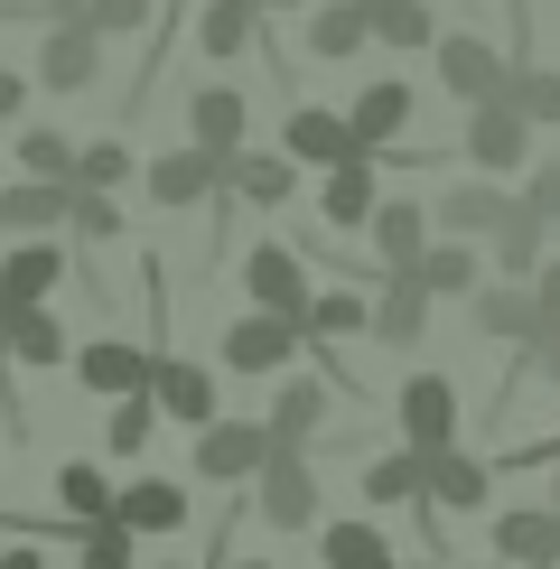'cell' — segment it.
<instances>
[{
    "label": "cell",
    "instance_id": "6da1fadb",
    "mask_svg": "<svg viewBox=\"0 0 560 569\" xmlns=\"http://www.w3.org/2000/svg\"><path fill=\"white\" fill-rule=\"evenodd\" d=\"M252 513H262L271 532H318L327 523V495H318L309 448H271V467L252 477Z\"/></svg>",
    "mask_w": 560,
    "mask_h": 569
},
{
    "label": "cell",
    "instance_id": "7a4b0ae2",
    "mask_svg": "<svg viewBox=\"0 0 560 569\" xmlns=\"http://www.w3.org/2000/svg\"><path fill=\"white\" fill-rule=\"evenodd\" d=\"M392 420H402V448L411 458H439V448H467L458 439V383L439 365L402 373V392H392Z\"/></svg>",
    "mask_w": 560,
    "mask_h": 569
},
{
    "label": "cell",
    "instance_id": "3957f363",
    "mask_svg": "<svg viewBox=\"0 0 560 569\" xmlns=\"http://www.w3.org/2000/svg\"><path fill=\"white\" fill-rule=\"evenodd\" d=\"M271 467V430L262 420H206L197 439H187V477L197 486H252Z\"/></svg>",
    "mask_w": 560,
    "mask_h": 569
},
{
    "label": "cell",
    "instance_id": "277c9868",
    "mask_svg": "<svg viewBox=\"0 0 560 569\" xmlns=\"http://www.w3.org/2000/svg\"><path fill=\"white\" fill-rule=\"evenodd\" d=\"M458 159H467V169H486V178H523V169H532V122L504 103V93H496V103H467Z\"/></svg>",
    "mask_w": 560,
    "mask_h": 569
},
{
    "label": "cell",
    "instance_id": "5b68a950",
    "mask_svg": "<svg viewBox=\"0 0 560 569\" xmlns=\"http://www.w3.org/2000/svg\"><path fill=\"white\" fill-rule=\"evenodd\" d=\"M224 365L233 373H262V383H280V373H299V355H309V337H299L290 318H262V308H243V318L224 327Z\"/></svg>",
    "mask_w": 560,
    "mask_h": 569
},
{
    "label": "cell",
    "instance_id": "8992f818",
    "mask_svg": "<svg viewBox=\"0 0 560 569\" xmlns=\"http://www.w3.org/2000/svg\"><path fill=\"white\" fill-rule=\"evenodd\" d=\"M430 66H439V84H449L458 103H496L513 84V57H496V38H477V29H439Z\"/></svg>",
    "mask_w": 560,
    "mask_h": 569
},
{
    "label": "cell",
    "instance_id": "52a82bcc",
    "mask_svg": "<svg viewBox=\"0 0 560 569\" xmlns=\"http://www.w3.org/2000/svg\"><path fill=\"white\" fill-rule=\"evenodd\" d=\"M66 365H76V383H84L93 401H131V392H150L159 346H131L122 327H112V337H84L76 355H66Z\"/></svg>",
    "mask_w": 560,
    "mask_h": 569
},
{
    "label": "cell",
    "instance_id": "ba28073f",
    "mask_svg": "<svg viewBox=\"0 0 560 569\" xmlns=\"http://www.w3.org/2000/svg\"><path fill=\"white\" fill-rule=\"evenodd\" d=\"M411 122H420V93L402 76H373V84H356V103H346V140H356L364 159L392 150V140H411Z\"/></svg>",
    "mask_w": 560,
    "mask_h": 569
},
{
    "label": "cell",
    "instance_id": "9c48e42d",
    "mask_svg": "<svg viewBox=\"0 0 560 569\" xmlns=\"http://www.w3.org/2000/svg\"><path fill=\"white\" fill-rule=\"evenodd\" d=\"M309 290H318V280L299 271V243H252V252H243V299L262 308V318H290V327H299Z\"/></svg>",
    "mask_w": 560,
    "mask_h": 569
},
{
    "label": "cell",
    "instance_id": "30bf717a",
    "mask_svg": "<svg viewBox=\"0 0 560 569\" xmlns=\"http://www.w3.org/2000/svg\"><path fill=\"white\" fill-rule=\"evenodd\" d=\"M420 505L430 513H486L496 505V467L477 448H439V458H420Z\"/></svg>",
    "mask_w": 560,
    "mask_h": 569
},
{
    "label": "cell",
    "instance_id": "8fae6325",
    "mask_svg": "<svg viewBox=\"0 0 560 569\" xmlns=\"http://www.w3.org/2000/svg\"><path fill=\"white\" fill-rule=\"evenodd\" d=\"M187 150H206V159L252 150V93H233V84H197V93H187Z\"/></svg>",
    "mask_w": 560,
    "mask_h": 569
},
{
    "label": "cell",
    "instance_id": "7c38bea8",
    "mask_svg": "<svg viewBox=\"0 0 560 569\" xmlns=\"http://www.w3.org/2000/svg\"><path fill=\"white\" fill-rule=\"evenodd\" d=\"M29 84H47V93H93L103 84V38H84L76 19H47L38 29V76Z\"/></svg>",
    "mask_w": 560,
    "mask_h": 569
},
{
    "label": "cell",
    "instance_id": "4fadbf2b",
    "mask_svg": "<svg viewBox=\"0 0 560 569\" xmlns=\"http://www.w3.org/2000/svg\"><path fill=\"white\" fill-rule=\"evenodd\" d=\"M187 486L178 477H122V495H112V523H122L131 541H169V532H187Z\"/></svg>",
    "mask_w": 560,
    "mask_h": 569
},
{
    "label": "cell",
    "instance_id": "5bb4252c",
    "mask_svg": "<svg viewBox=\"0 0 560 569\" xmlns=\"http://www.w3.org/2000/svg\"><path fill=\"white\" fill-rule=\"evenodd\" d=\"M150 401H159V420H178L187 439H197L206 420H224L216 373H206V365H187V355H159V365H150Z\"/></svg>",
    "mask_w": 560,
    "mask_h": 569
},
{
    "label": "cell",
    "instance_id": "9a60e30c",
    "mask_svg": "<svg viewBox=\"0 0 560 569\" xmlns=\"http://www.w3.org/2000/svg\"><path fill=\"white\" fill-rule=\"evenodd\" d=\"M66 271H76V252L47 233V243H10L0 252V308H47L66 290Z\"/></svg>",
    "mask_w": 560,
    "mask_h": 569
},
{
    "label": "cell",
    "instance_id": "2e32d148",
    "mask_svg": "<svg viewBox=\"0 0 560 569\" xmlns=\"http://www.w3.org/2000/svg\"><path fill=\"white\" fill-rule=\"evenodd\" d=\"M327 420H337V392H327L318 373H280V383H271V411H262L271 448H309Z\"/></svg>",
    "mask_w": 560,
    "mask_h": 569
},
{
    "label": "cell",
    "instance_id": "e0dca14e",
    "mask_svg": "<svg viewBox=\"0 0 560 569\" xmlns=\"http://www.w3.org/2000/svg\"><path fill=\"white\" fill-rule=\"evenodd\" d=\"M66 318H57V299L47 308H0V365H19V373H57L66 365Z\"/></svg>",
    "mask_w": 560,
    "mask_h": 569
},
{
    "label": "cell",
    "instance_id": "ac0fdd59",
    "mask_svg": "<svg viewBox=\"0 0 560 569\" xmlns=\"http://www.w3.org/2000/svg\"><path fill=\"white\" fill-rule=\"evenodd\" d=\"M66 206H76V187H57V178H0V233L10 243L66 233Z\"/></svg>",
    "mask_w": 560,
    "mask_h": 569
},
{
    "label": "cell",
    "instance_id": "d6986e66",
    "mask_svg": "<svg viewBox=\"0 0 560 569\" xmlns=\"http://www.w3.org/2000/svg\"><path fill=\"white\" fill-rule=\"evenodd\" d=\"M364 233H373V271L402 280V271H420V252H430V206L420 197H383Z\"/></svg>",
    "mask_w": 560,
    "mask_h": 569
},
{
    "label": "cell",
    "instance_id": "ffe728a7",
    "mask_svg": "<svg viewBox=\"0 0 560 569\" xmlns=\"http://www.w3.org/2000/svg\"><path fill=\"white\" fill-rule=\"evenodd\" d=\"M504 216H513V187H486V178L439 187V197H430V233H449V243H486Z\"/></svg>",
    "mask_w": 560,
    "mask_h": 569
},
{
    "label": "cell",
    "instance_id": "44dd1931",
    "mask_svg": "<svg viewBox=\"0 0 560 569\" xmlns=\"http://www.w3.org/2000/svg\"><path fill=\"white\" fill-rule=\"evenodd\" d=\"M140 187H150V206H169V216H187V206H206L224 187V159H206V150H159L150 169H140Z\"/></svg>",
    "mask_w": 560,
    "mask_h": 569
},
{
    "label": "cell",
    "instance_id": "7402d4cb",
    "mask_svg": "<svg viewBox=\"0 0 560 569\" xmlns=\"http://www.w3.org/2000/svg\"><path fill=\"white\" fill-rule=\"evenodd\" d=\"M373 178H383V169H373L364 150H346L337 169H318V216L337 224V233H364L373 206H383V187H373Z\"/></svg>",
    "mask_w": 560,
    "mask_h": 569
},
{
    "label": "cell",
    "instance_id": "603a6c76",
    "mask_svg": "<svg viewBox=\"0 0 560 569\" xmlns=\"http://www.w3.org/2000/svg\"><path fill=\"white\" fill-rule=\"evenodd\" d=\"M467 327H477L486 346H513V355H523L532 337H542V308H532L523 280H486V290L467 299Z\"/></svg>",
    "mask_w": 560,
    "mask_h": 569
},
{
    "label": "cell",
    "instance_id": "cb8c5ba5",
    "mask_svg": "<svg viewBox=\"0 0 560 569\" xmlns=\"http://www.w3.org/2000/svg\"><path fill=\"white\" fill-rule=\"evenodd\" d=\"M486 551H496L504 569H551L560 560V513L551 505H513L486 523Z\"/></svg>",
    "mask_w": 560,
    "mask_h": 569
},
{
    "label": "cell",
    "instance_id": "d4e9b609",
    "mask_svg": "<svg viewBox=\"0 0 560 569\" xmlns=\"http://www.w3.org/2000/svg\"><path fill=\"white\" fill-rule=\"evenodd\" d=\"M430 290L402 271V280H373V346H392V355H420V337H430Z\"/></svg>",
    "mask_w": 560,
    "mask_h": 569
},
{
    "label": "cell",
    "instance_id": "484cf974",
    "mask_svg": "<svg viewBox=\"0 0 560 569\" xmlns=\"http://www.w3.org/2000/svg\"><path fill=\"white\" fill-rule=\"evenodd\" d=\"M346 150H356V140H346V112L290 103V122H280V159H290V169H337Z\"/></svg>",
    "mask_w": 560,
    "mask_h": 569
},
{
    "label": "cell",
    "instance_id": "4316f807",
    "mask_svg": "<svg viewBox=\"0 0 560 569\" xmlns=\"http://www.w3.org/2000/svg\"><path fill=\"white\" fill-rule=\"evenodd\" d=\"M224 187H233L243 206H262V216H280V206L299 197V169H290L280 150H233V159H224Z\"/></svg>",
    "mask_w": 560,
    "mask_h": 569
},
{
    "label": "cell",
    "instance_id": "83f0119b",
    "mask_svg": "<svg viewBox=\"0 0 560 569\" xmlns=\"http://www.w3.org/2000/svg\"><path fill=\"white\" fill-rule=\"evenodd\" d=\"M299 337H309V346L373 337V299H364V290H309V308H299Z\"/></svg>",
    "mask_w": 560,
    "mask_h": 569
},
{
    "label": "cell",
    "instance_id": "f1b7e54d",
    "mask_svg": "<svg viewBox=\"0 0 560 569\" xmlns=\"http://www.w3.org/2000/svg\"><path fill=\"white\" fill-rule=\"evenodd\" d=\"M411 280H420L430 299H477V290H486V252H477V243H449V233H439V243L420 252V271H411Z\"/></svg>",
    "mask_w": 560,
    "mask_h": 569
},
{
    "label": "cell",
    "instance_id": "f546056e",
    "mask_svg": "<svg viewBox=\"0 0 560 569\" xmlns=\"http://www.w3.org/2000/svg\"><path fill=\"white\" fill-rule=\"evenodd\" d=\"M299 47H309L318 66H346L364 47V10L356 0H309V29H299Z\"/></svg>",
    "mask_w": 560,
    "mask_h": 569
},
{
    "label": "cell",
    "instance_id": "4dcf8cb0",
    "mask_svg": "<svg viewBox=\"0 0 560 569\" xmlns=\"http://www.w3.org/2000/svg\"><path fill=\"white\" fill-rule=\"evenodd\" d=\"M364 38L420 57V47H439V19H430V0H364Z\"/></svg>",
    "mask_w": 560,
    "mask_h": 569
},
{
    "label": "cell",
    "instance_id": "1f68e13d",
    "mask_svg": "<svg viewBox=\"0 0 560 569\" xmlns=\"http://www.w3.org/2000/svg\"><path fill=\"white\" fill-rule=\"evenodd\" d=\"M197 47H206V57H243V47H262V10H252V0H206V10H197Z\"/></svg>",
    "mask_w": 560,
    "mask_h": 569
},
{
    "label": "cell",
    "instance_id": "d6a6232c",
    "mask_svg": "<svg viewBox=\"0 0 560 569\" xmlns=\"http://www.w3.org/2000/svg\"><path fill=\"white\" fill-rule=\"evenodd\" d=\"M318 560L327 569H402L392 541H383V523H318Z\"/></svg>",
    "mask_w": 560,
    "mask_h": 569
},
{
    "label": "cell",
    "instance_id": "836d02e7",
    "mask_svg": "<svg viewBox=\"0 0 560 569\" xmlns=\"http://www.w3.org/2000/svg\"><path fill=\"white\" fill-rule=\"evenodd\" d=\"M112 495H122V486H112L93 458H66V467H57V505H66V523H103Z\"/></svg>",
    "mask_w": 560,
    "mask_h": 569
},
{
    "label": "cell",
    "instance_id": "e575fe53",
    "mask_svg": "<svg viewBox=\"0 0 560 569\" xmlns=\"http://www.w3.org/2000/svg\"><path fill=\"white\" fill-rule=\"evenodd\" d=\"M486 243H496V280H532V271H542V252H551V233L532 224L523 206H513V216H504L496 233H486Z\"/></svg>",
    "mask_w": 560,
    "mask_h": 569
},
{
    "label": "cell",
    "instance_id": "d590c367",
    "mask_svg": "<svg viewBox=\"0 0 560 569\" xmlns=\"http://www.w3.org/2000/svg\"><path fill=\"white\" fill-rule=\"evenodd\" d=\"M19 169H29V178H57V187H76V140H66L57 122H29V131H19Z\"/></svg>",
    "mask_w": 560,
    "mask_h": 569
},
{
    "label": "cell",
    "instance_id": "8d00e7d4",
    "mask_svg": "<svg viewBox=\"0 0 560 569\" xmlns=\"http://www.w3.org/2000/svg\"><path fill=\"white\" fill-rule=\"evenodd\" d=\"M504 103L523 112L532 131H560V66H513V84H504Z\"/></svg>",
    "mask_w": 560,
    "mask_h": 569
},
{
    "label": "cell",
    "instance_id": "74e56055",
    "mask_svg": "<svg viewBox=\"0 0 560 569\" xmlns=\"http://www.w3.org/2000/svg\"><path fill=\"white\" fill-rule=\"evenodd\" d=\"M523 383H551V392H560V318H542V337H532L523 355H513V373L496 383V411H504V401L523 392Z\"/></svg>",
    "mask_w": 560,
    "mask_h": 569
},
{
    "label": "cell",
    "instance_id": "f35d334b",
    "mask_svg": "<svg viewBox=\"0 0 560 569\" xmlns=\"http://www.w3.org/2000/svg\"><path fill=\"white\" fill-rule=\"evenodd\" d=\"M76 29L84 38H140V29H159V0H84V10H76Z\"/></svg>",
    "mask_w": 560,
    "mask_h": 569
},
{
    "label": "cell",
    "instance_id": "ab89813d",
    "mask_svg": "<svg viewBox=\"0 0 560 569\" xmlns=\"http://www.w3.org/2000/svg\"><path fill=\"white\" fill-rule=\"evenodd\" d=\"M122 178H140L131 140H84V150H76V187H93V197H122Z\"/></svg>",
    "mask_w": 560,
    "mask_h": 569
},
{
    "label": "cell",
    "instance_id": "60d3db41",
    "mask_svg": "<svg viewBox=\"0 0 560 569\" xmlns=\"http://www.w3.org/2000/svg\"><path fill=\"white\" fill-rule=\"evenodd\" d=\"M150 430H159V401L150 392H131V401H112V411H103V448H112V458H140Z\"/></svg>",
    "mask_w": 560,
    "mask_h": 569
},
{
    "label": "cell",
    "instance_id": "b9f144b4",
    "mask_svg": "<svg viewBox=\"0 0 560 569\" xmlns=\"http://www.w3.org/2000/svg\"><path fill=\"white\" fill-rule=\"evenodd\" d=\"M364 505H420V458L411 448H383L364 467Z\"/></svg>",
    "mask_w": 560,
    "mask_h": 569
},
{
    "label": "cell",
    "instance_id": "7bdbcfd3",
    "mask_svg": "<svg viewBox=\"0 0 560 569\" xmlns=\"http://www.w3.org/2000/svg\"><path fill=\"white\" fill-rule=\"evenodd\" d=\"M76 569H140V541L103 513V523H84V532H76Z\"/></svg>",
    "mask_w": 560,
    "mask_h": 569
},
{
    "label": "cell",
    "instance_id": "ee69618b",
    "mask_svg": "<svg viewBox=\"0 0 560 569\" xmlns=\"http://www.w3.org/2000/svg\"><path fill=\"white\" fill-rule=\"evenodd\" d=\"M66 233H76V243H122V197H93V187H76Z\"/></svg>",
    "mask_w": 560,
    "mask_h": 569
},
{
    "label": "cell",
    "instance_id": "f6af8a7d",
    "mask_svg": "<svg viewBox=\"0 0 560 569\" xmlns=\"http://www.w3.org/2000/svg\"><path fill=\"white\" fill-rule=\"evenodd\" d=\"M513 206H523V216L532 224H560V159H532V169H523V187H513Z\"/></svg>",
    "mask_w": 560,
    "mask_h": 569
},
{
    "label": "cell",
    "instance_id": "bcb514c9",
    "mask_svg": "<svg viewBox=\"0 0 560 569\" xmlns=\"http://www.w3.org/2000/svg\"><path fill=\"white\" fill-rule=\"evenodd\" d=\"M439 159H449V150H430V140H420V150H411V140H392V150H373V169H392V178H430Z\"/></svg>",
    "mask_w": 560,
    "mask_h": 569
},
{
    "label": "cell",
    "instance_id": "7dc6e473",
    "mask_svg": "<svg viewBox=\"0 0 560 569\" xmlns=\"http://www.w3.org/2000/svg\"><path fill=\"white\" fill-rule=\"evenodd\" d=\"M523 290H532V308H542V318H560V252H542V271H532Z\"/></svg>",
    "mask_w": 560,
    "mask_h": 569
},
{
    "label": "cell",
    "instance_id": "c3c4849f",
    "mask_svg": "<svg viewBox=\"0 0 560 569\" xmlns=\"http://www.w3.org/2000/svg\"><path fill=\"white\" fill-rule=\"evenodd\" d=\"M29 93H38V84L19 76V66H0V122H19V112H29Z\"/></svg>",
    "mask_w": 560,
    "mask_h": 569
},
{
    "label": "cell",
    "instance_id": "681fc988",
    "mask_svg": "<svg viewBox=\"0 0 560 569\" xmlns=\"http://www.w3.org/2000/svg\"><path fill=\"white\" fill-rule=\"evenodd\" d=\"M84 10V0H29V19H38V29H47V19H76Z\"/></svg>",
    "mask_w": 560,
    "mask_h": 569
},
{
    "label": "cell",
    "instance_id": "f907efd6",
    "mask_svg": "<svg viewBox=\"0 0 560 569\" xmlns=\"http://www.w3.org/2000/svg\"><path fill=\"white\" fill-rule=\"evenodd\" d=\"M0 569H47V551H38V541H19V551H0Z\"/></svg>",
    "mask_w": 560,
    "mask_h": 569
},
{
    "label": "cell",
    "instance_id": "816d5d0a",
    "mask_svg": "<svg viewBox=\"0 0 560 569\" xmlns=\"http://www.w3.org/2000/svg\"><path fill=\"white\" fill-rule=\"evenodd\" d=\"M252 10H262V19H280V10H309V0H252Z\"/></svg>",
    "mask_w": 560,
    "mask_h": 569
},
{
    "label": "cell",
    "instance_id": "f5cc1de1",
    "mask_svg": "<svg viewBox=\"0 0 560 569\" xmlns=\"http://www.w3.org/2000/svg\"><path fill=\"white\" fill-rule=\"evenodd\" d=\"M216 569H271V560H216Z\"/></svg>",
    "mask_w": 560,
    "mask_h": 569
},
{
    "label": "cell",
    "instance_id": "db71d44e",
    "mask_svg": "<svg viewBox=\"0 0 560 569\" xmlns=\"http://www.w3.org/2000/svg\"><path fill=\"white\" fill-rule=\"evenodd\" d=\"M402 569H449V560H402Z\"/></svg>",
    "mask_w": 560,
    "mask_h": 569
},
{
    "label": "cell",
    "instance_id": "11a10c76",
    "mask_svg": "<svg viewBox=\"0 0 560 569\" xmlns=\"http://www.w3.org/2000/svg\"><path fill=\"white\" fill-rule=\"evenodd\" d=\"M551 513H560V467H551Z\"/></svg>",
    "mask_w": 560,
    "mask_h": 569
},
{
    "label": "cell",
    "instance_id": "9f6ffc18",
    "mask_svg": "<svg viewBox=\"0 0 560 569\" xmlns=\"http://www.w3.org/2000/svg\"><path fill=\"white\" fill-rule=\"evenodd\" d=\"M159 569H187V560H159Z\"/></svg>",
    "mask_w": 560,
    "mask_h": 569
},
{
    "label": "cell",
    "instance_id": "6f0895ef",
    "mask_svg": "<svg viewBox=\"0 0 560 569\" xmlns=\"http://www.w3.org/2000/svg\"><path fill=\"white\" fill-rule=\"evenodd\" d=\"M356 10H364V0H356Z\"/></svg>",
    "mask_w": 560,
    "mask_h": 569
},
{
    "label": "cell",
    "instance_id": "680465c9",
    "mask_svg": "<svg viewBox=\"0 0 560 569\" xmlns=\"http://www.w3.org/2000/svg\"><path fill=\"white\" fill-rule=\"evenodd\" d=\"M551 569H560V560H551Z\"/></svg>",
    "mask_w": 560,
    "mask_h": 569
}]
</instances>
